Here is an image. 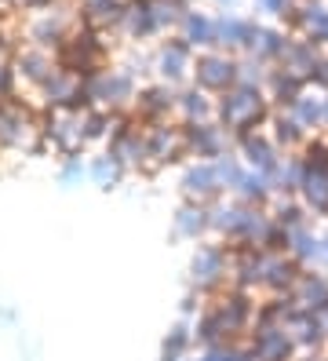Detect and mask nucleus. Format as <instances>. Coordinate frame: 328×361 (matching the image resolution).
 Returning <instances> with one entry per match:
<instances>
[{
    "label": "nucleus",
    "mask_w": 328,
    "mask_h": 361,
    "mask_svg": "<svg viewBox=\"0 0 328 361\" xmlns=\"http://www.w3.org/2000/svg\"><path fill=\"white\" fill-rule=\"evenodd\" d=\"M70 18H66L62 11H37V18L30 23V44H40L48 51H59L66 44V37H70Z\"/></svg>",
    "instance_id": "17"
},
{
    "label": "nucleus",
    "mask_w": 328,
    "mask_h": 361,
    "mask_svg": "<svg viewBox=\"0 0 328 361\" xmlns=\"http://www.w3.org/2000/svg\"><path fill=\"white\" fill-rule=\"evenodd\" d=\"M237 157L245 161L248 168H255V172H274V168L281 164L284 150L270 139V132H248V135H237Z\"/></svg>",
    "instance_id": "15"
},
{
    "label": "nucleus",
    "mask_w": 328,
    "mask_h": 361,
    "mask_svg": "<svg viewBox=\"0 0 328 361\" xmlns=\"http://www.w3.org/2000/svg\"><path fill=\"white\" fill-rule=\"evenodd\" d=\"M310 88V80L284 70V66H270V80H267V99L274 110H292V102Z\"/></svg>",
    "instance_id": "18"
},
{
    "label": "nucleus",
    "mask_w": 328,
    "mask_h": 361,
    "mask_svg": "<svg viewBox=\"0 0 328 361\" xmlns=\"http://www.w3.org/2000/svg\"><path fill=\"white\" fill-rule=\"evenodd\" d=\"M317 357H321V354H310V357H296V361H317Z\"/></svg>",
    "instance_id": "44"
},
{
    "label": "nucleus",
    "mask_w": 328,
    "mask_h": 361,
    "mask_svg": "<svg viewBox=\"0 0 328 361\" xmlns=\"http://www.w3.org/2000/svg\"><path fill=\"white\" fill-rule=\"evenodd\" d=\"M40 135L48 146H55L62 157H80L87 150L84 114H73V110H44L40 114Z\"/></svg>",
    "instance_id": "3"
},
{
    "label": "nucleus",
    "mask_w": 328,
    "mask_h": 361,
    "mask_svg": "<svg viewBox=\"0 0 328 361\" xmlns=\"http://www.w3.org/2000/svg\"><path fill=\"white\" fill-rule=\"evenodd\" d=\"M197 361H255L248 339H241V343H223V347H212V350H201Z\"/></svg>",
    "instance_id": "38"
},
{
    "label": "nucleus",
    "mask_w": 328,
    "mask_h": 361,
    "mask_svg": "<svg viewBox=\"0 0 328 361\" xmlns=\"http://www.w3.org/2000/svg\"><path fill=\"white\" fill-rule=\"evenodd\" d=\"M267 80H270V66L255 55H245L241 59V73H237V84H245V88H259L267 92Z\"/></svg>",
    "instance_id": "37"
},
{
    "label": "nucleus",
    "mask_w": 328,
    "mask_h": 361,
    "mask_svg": "<svg viewBox=\"0 0 328 361\" xmlns=\"http://www.w3.org/2000/svg\"><path fill=\"white\" fill-rule=\"evenodd\" d=\"M245 219H248V204H241V201H215L212 204V233L219 241L245 238Z\"/></svg>",
    "instance_id": "20"
},
{
    "label": "nucleus",
    "mask_w": 328,
    "mask_h": 361,
    "mask_svg": "<svg viewBox=\"0 0 328 361\" xmlns=\"http://www.w3.org/2000/svg\"><path fill=\"white\" fill-rule=\"evenodd\" d=\"M124 172H128V168L114 157V154H109V150H102L99 157H92V161H87V176H92L99 186H117L121 179H124Z\"/></svg>",
    "instance_id": "35"
},
{
    "label": "nucleus",
    "mask_w": 328,
    "mask_h": 361,
    "mask_svg": "<svg viewBox=\"0 0 328 361\" xmlns=\"http://www.w3.org/2000/svg\"><path fill=\"white\" fill-rule=\"evenodd\" d=\"M321 48H328V30H324V37H321Z\"/></svg>",
    "instance_id": "45"
},
{
    "label": "nucleus",
    "mask_w": 328,
    "mask_h": 361,
    "mask_svg": "<svg viewBox=\"0 0 328 361\" xmlns=\"http://www.w3.org/2000/svg\"><path fill=\"white\" fill-rule=\"evenodd\" d=\"M274 197H277V190H274L270 176L267 172H255V168H248V172L241 176L237 190H233V201L248 204V208H267Z\"/></svg>",
    "instance_id": "25"
},
{
    "label": "nucleus",
    "mask_w": 328,
    "mask_h": 361,
    "mask_svg": "<svg viewBox=\"0 0 328 361\" xmlns=\"http://www.w3.org/2000/svg\"><path fill=\"white\" fill-rule=\"evenodd\" d=\"M284 329H288L292 343L299 347V354H303V357L321 354V350L328 347L324 322H321V314H314V310H303V307H296V310H292V317L284 322Z\"/></svg>",
    "instance_id": "13"
},
{
    "label": "nucleus",
    "mask_w": 328,
    "mask_h": 361,
    "mask_svg": "<svg viewBox=\"0 0 328 361\" xmlns=\"http://www.w3.org/2000/svg\"><path fill=\"white\" fill-rule=\"evenodd\" d=\"M84 176H87V161L84 157H62V172H59L62 183H80Z\"/></svg>",
    "instance_id": "41"
},
{
    "label": "nucleus",
    "mask_w": 328,
    "mask_h": 361,
    "mask_svg": "<svg viewBox=\"0 0 328 361\" xmlns=\"http://www.w3.org/2000/svg\"><path fill=\"white\" fill-rule=\"evenodd\" d=\"M186 135V154L193 161H223L237 150V135L230 128H223L219 121H205V124H183Z\"/></svg>",
    "instance_id": "4"
},
{
    "label": "nucleus",
    "mask_w": 328,
    "mask_h": 361,
    "mask_svg": "<svg viewBox=\"0 0 328 361\" xmlns=\"http://www.w3.org/2000/svg\"><path fill=\"white\" fill-rule=\"evenodd\" d=\"M175 117L179 124H205V121H215V95L193 88H183L179 92V102H175Z\"/></svg>",
    "instance_id": "22"
},
{
    "label": "nucleus",
    "mask_w": 328,
    "mask_h": 361,
    "mask_svg": "<svg viewBox=\"0 0 328 361\" xmlns=\"http://www.w3.org/2000/svg\"><path fill=\"white\" fill-rule=\"evenodd\" d=\"M161 361H171V357H161ZM183 361H190V357H183Z\"/></svg>",
    "instance_id": "48"
},
{
    "label": "nucleus",
    "mask_w": 328,
    "mask_h": 361,
    "mask_svg": "<svg viewBox=\"0 0 328 361\" xmlns=\"http://www.w3.org/2000/svg\"><path fill=\"white\" fill-rule=\"evenodd\" d=\"M288 33L284 30H270V26H262L259 30V40H255V48H252V55L255 59H262L267 66H277V62L284 59V48H288Z\"/></svg>",
    "instance_id": "33"
},
{
    "label": "nucleus",
    "mask_w": 328,
    "mask_h": 361,
    "mask_svg": "<svg viewBox=\"0 0 328 361\" xmlns=\"http://www.w3.org/2000/svg\"><path fill=\"white\" fill-rule=\"evenodd\" d=\"M262 281H259V292H267V295H281V292H292L296 281H299V274L303 267L288 256V252H267L262 248Z\"/></svg>",
    "instance_id": "12"
},
{
    "label": "nucleus",
    "mask_w": 328,
    "mask_h": 361,
    "mask_svg": "<svg viewBox=\"0 0 328 361\" xmlns=\"http://www.w3.org/2000/svg\"><path fill=\"white\" fill-rule=\"evenodd\" d=\"M317 361H328V354H321V357H317Z\"/></svg>",
    "instance_id": "47"
},
{
    "label": "nucleus",
    "mask_w": 328,
    "mask_h": 361,
    "mask_svg": "<svg viewBox=\"0 0 328 361\" xmlns=\"http://www.w3.org/2000/svg\"><path fill=\"white\" fill-rule=\"evenodd\" d=\"M131 0H84V26L92 30H117L124 23V11H128Z\"/></svg>",
    "instance_id": "26"
},
{
    "label": "nucleus",
    "mask_w": 328,
    "mask_h": 361,
    "mask_svg": "<svg viewBox=\"0 0 328 361\" xmlns=\"http://www.w3.org/2000/svg\"><path fill=\"white\" fill-rule=\"evenodd\" d=\"M299 201L306 204L314 219H328V172H310L306 168V179L299 186Z\"/></svg>",
    "instance_id": "31"
},
{
    "label": "nucleus",
    "mask_w": 328,
    "mask_h": 361,
    "mask_svg": "<svg viewBox=\"0 0 328 361\" xmlns=\"http://www.w3.org/2000/svg\"><path fill=\"white\" fill-rule=\"evenodd\" d=\"M11 62H15L18 80H22V84H33V88H44V80H48V77L59 70V59H55L48 48H40V44L18 48Z\"/></svg>",
    "instance_id": "16"
},
{
    "label": "nucleus",
    "mask_w": 328,
    "mask_h": 361,
    "mask_svg": "<svg viewBox=\"0 0 328 361\" xmlns=\"http://www.w3.org/2000/svg\"><path fill=\"white\" fill-rule=\"evenodd\" d=\"M248 347H252L255 361H296V357H303L284 325H262V322H255L252 332H248Z\"/></svg>",
    "instance_id": "7"
},
{
    "label": "nucleus",
    "mask_w": 328,
    "mask_h": 361,
    "mask_svg": "<svg viewBox=\"0 0 328 361\" xmlns=\"http://www.w3.org/2000/svg\"><path fill=\"white\" fill-rule=\"evenodd\" d=\"M259 23L252 18H237V15H219L215 18V51H226V55H237L245 51L252 55L255 40H259Z\"/></svg>",
    "instance_id": "11"
},
{
    "label": "nucleus",
    "mask_w": 328,
    "mask_h": 361,
    "mask_svg": "<svg viewBox=\"0 0 328 361\" xmlns=\"http://www.w3.org/2000/svg\"><path fill=\"white\" fill-rule=\"evenodd\" d=\"M175 102H179V92H175V84H146L139 88V99L131 106V117L139 124H161V121H171L175 114Z\"/></svg>",
    "instance_id": "10"
},
{
    "label": "nucleus",
    "mask_w": 328,
    "mask_h": 361,
    "mask_svg": "<svg viewBox=\"0 0 328 361\" xmlns=\"http://www.w3.org/2000/svg\"><path fill=\"white\" fill-rule=\"evenodd\" d=\"M193 48L186 44L183 37H171V40H164V44L157 48V59H153V70H157V77L164 80V84H179V80H186L190 73H193Z\"/></svg>",
    "instance_id": "14"
},
{
    "label": "nucleus",
    "mask_w": 328,
    "mask_h": 361,
    "mask_svg": "<svg viewBox=\"0 0 328 361\" xmlns=\"http://www.w3.org/2000/svg\"><path fill=\"white\" fill-rule=\"evenodd\" d=\"M248 172V164L241 161L237 154H230V157H223V161H215V176H219V183H223V190H237V183H241V176Z\"/></svg>",
    "instance_id": "40"
},
{
    "label": "nucleus",
    "mask_w": 328,
    "mask_h": 361,
    "mask_svg": "<svg viewBox=\"0 0 328 361\" xmlns=\"http://www.w3.org/2000/svg\"><path fill=\"white\" fill-rule=\"evenodd\" d=\"M175 233L186 241H205V233H212V204H197V201H183L175 208Z\"/></svg>",
    "instance_id": "21"
},
{
    "label": "nucleus",
    "mask_w": 328,
    "mask_h": 361,
    "mask_svg": "<svg viewBox=\"0 0 328 361\" xmlns=\"http://www.w3.org/2000/svg\"><path fill=\"white\" fill-rule=\"evenodd\" d=\"M274 117V106L267 99V92L259 88H245L233 84L230 92L215 95V121L230 128L233 135H248V132H262Z\"/></svg>",
    "instance_id": "1"
},
{
    "label": "nucleus",
    "mask_w": 328,
    "mask_h": 361,
    "mask_svg": "<svg viewBox=\"0 0 328 361\" xmlns=\"http://www.w3.org/2000/svg\"><path fill=\"white\" fill-rule=\"evenodd\" d=\"M179 190L186 201H197V204H215L223 201V183L215 176V164L212 161H190L183 168V179H179Z\"/></svg>",
    "instance_id": "9"
},
{
    "label": "nucleus",
    "mask_w": 328,
    "mask_h": 361,
    "mask_svg": "<svg viewBox=\"0 0 328 361\" xmlns=\"http://www.w3.org/2000/svg\"><path fill=\"white\" fill-rule=\"evenodd\" d=\"M241 62L226 51H201L193 59V84L208 95H223L237 84Z\"/></svg>",
    "instance_id": "5"
},
{
    "label": "nucleus",
    "mask_w": 328,
    "mask_h": 361,
    "mask_svg": "<svg viewBox=\"0 0 328 361\" xmlns=\"http://www.w3.org/2000/svg\"><path fill=\"white\" fill-rule=\"evenodd\" d=\"M146 128V142H150V161H153V172L168 164H179L186 154V135H183V124L175 121H161V124H142Z\"/></svg>",
    "instance_id": "6"
},
{
    "label": "nucleus",
    "mask_w": 328,
    "mask_h": 361,
    "mask_svg": "<svg viewBox=\"0 0 328 361\" xmlns=\"http://www.w3.org/2000/svg\"><path fill=\"white\" fill-rule=\"evenodd\" d=\"M121 30H124L131 40H146V37H153V33H161L157 15H153V0H131L128 11H124Z\"/></svg>",
    "instance_id": "30"
},
{
    "label": "nucleus",
    "mask_w": 328,
    "mask_h": 361,
    "mask_svg": "<svg viewBox=\"0 0 328 361\" xmlns=\"http://www.w3.org/2000/svg\"><path fill=\"white\" fill-rule=\"evenodd\" d=\"M267 132H270V139L281 146L284 154L303 150L306 139H310V132H306V128H303V124H299L288 110H274V117H270V124H267Z\"/></svg>",
    "instance_id": "24"
},
{
    "label": "nucleus",
    "mask_w": 328,
    "mask_h": 361,
    "mask_svg": "<svg viewBox=\"0 0 328 361\" xmlns=\"http://www.w3.org/2000/svg\"><path fill=\"white\" fill-rule=\"evenodd\" d=\"M317 59H321V44H314V40H306V37H292L288 48H284V59L277 62V66H284V70H292V73L310 80Z\"/></svg>",
    "instance_id": "27"
},
{
    "label": "nucleus",
    "mask_w": 328,
    "mask_h": 361,
    "mask_svg": "<svg viewBox=\"0 0 328 361\" xmlns=\"http://www.w3.org/2000/svg\"><path fill=\"white\" fill-rule=\"evenodd\" d=\"M183 40L197 51H215V18H208L205 11H190L183 18Z\"/></svg>",
    "instance_id": "32"
},
{
    "label": "nucleus",
    "mask_w": 328,
    "mask_h": 361,
    "mask_svg": "<svg viewBox=\"0 0 328 361\" xmlns=\"http://www.w3.org/2000/svg\"><path fill=\"white\" fill-rule=\"evenodd\" d=\"M292 300H296V307H303V310L324 314V310H328V274L317 270V267L303 270L299 281H296V288H292Z\"/></svg>",
    "instance_id": "19"
},
{
    "label": "nucleus",
    "mask_w": 328,
    "mask_h": 361,
    "mask_svg": "<svg viewBox=\"0 0 328 361\" xmlns=\"http://www.w3.org/2000/svg\"><path fill=\"white\" fill-rule=\"evenodd\" d=\"M310 88L328 92V55H321V59H317V66H314V73H310Z\"/></svg>",
    "instance_id": "43"
},
{
    "label": "nucleus",
    "mask_w": 328,
    "mask_h": 361,
    "mask_svg": "<svg viewBox=\"0 0 328 361\" xmlns=\"http://www.w3.org/2000/svg\"><path fill=\"white\" fill-rule=\"evenodd\" d=\"M288 114H292L310 135H321V132L328 128V106H324V99L314 95L310 88H306V92L292 102V110H288Z\"/></svg>",
    "instance_id": "28"
},
{
    "label": "nucleus",
    "mask_w": 328,
    "mask_h": 361,
    "mask_svg": "<svg viewBox=\"0 0 328 361\" xmlns=\"http://www.w3.org/2000/svg\"><path fill=\"white\" fill-rule=\"evenodd\" d=\"M106 150L114 154L124 168H135V172H153L150 161V142H146V128L139 121H131L128 128H121L114 139L106 142Z\"/></svg>",
    "instance_id": "8"
},
{
    "label": "nucleus",
    "mask_w": 328,
    "mask_h": 361,
    "mask_svg": "<svg viewBox=\"0 0 328 361\" xmlns=\"http://www.w3.org/2000/svg\"><path fill=\"white\" fill-rule=\"evenodd\" d=\"M219 4H233V0H219Z\"/></svg>",
    "instance_id": "46"
},
{
    "label": "nucleus",
    "mask_w": 328,
    "mask_h": 361,
    "mask_svg": "<svg viewBox=\"0 0 328 361\" xmlns=\"http://www.w3.org/2000/svg\"><path fill=\"white\" fill-rule=\"evenodd\" d=\"M190 347H193V322H183L175 325L168 336H164V347H161V357H171V361H183L186 354H190Z\"/></svg>",
    "instance_id": "36"
},
{
    "label": "nucleus",
    "mask_w": 328,
    "mask_h": 361,
    "mask_svg": "<svg viewBox=\"0 0 328 361\" xmlns=\"http://www.w3.org/2000/svg\"><path fill=\"white\" fill-rule=\"evenodd\" d=\"M303 179H306V161L299 154H284L281 164L270 172V183L277 190V197H299Z\"/></svg>",
    "instance_id": "29"
},
{
    "label": "nucleus",
    "mask_w": 328,
    "mask_h": 361,
    "mask_svg": "<svg viewBox=\"0 0 328 361\" xmlns=\"http://www.w3.org/2000/svg\"><path fill=\"white\" fill-rule=\"evenodd\" d=\"M230 281V248L226 241H197V252L190 259V288L215 300Z\"/></svg>",
    "instance_id": "2"
},
{
    "label": "nucleus",
    "mask_w": 328,
    "mask_h": 361,
    "mask_svg": "<svg viewBox=\"0 0 328 361\" xmlns=\"http://www.w3.org/2000/svg\"><path fill=\"white\" fill-rule=\"evenodd\" d=\"M274 219L284 226V230H299V226H310V212H306V204L299 197H274Z\"/></svg>",
    "instance_id": "34"
},
{
    "label": "nucleus",
    "mask_w": 328,
    "mask_h": 361,
    "mask_svg": "<svg viewBox=\"0 0 328 361\" xmlns=\"http://www.w3.org/2000/svg\"><path fill=\"white\" fill-rule=\"evenodd\" d=\"M324 106H328V95H324Z\"/></svg>",
    "instance_id": "49"
},
{
    "label": "nucleus",
    "mask_w": 328,
    "mask_h": 361,
    "mask_svg": "<svg viewBox=\"0 0 328 361\" xmlns=\"http://www.w3.org/2000/svg\"><path fill=\"white\" fill-rule=\"evenodd\" d=\"M299 157L306 161L310 172H328V139L324 135H310V139H306V146L299 150Z\"/></svg>",
    "instance_id": "39"
},
{
    "label": "nucleus",
    "mask_w": 328,
    "mask_h": 361,
    "mask_svg": "<svg viewBox=\"0 0 328 361\" xmlns=\"http://www.w3.org/2000/svg\"><path fill=\"white\" fill-rule=\"evenodd\" d=\"M321 248H324V233L314 230V226H299V230L288 233V256H292L303 270L321 267Z\"/></svg>",
    "instance_id": "23"
},
{
    "label": "nucleus",
    "mask_w": 328,
    "mask_h": 361,
    "mask_svg": "<svg viewBox=\"0 0 328 361\" xmlns=\"http://www.w3.org/2000/svg\"><path fill=\"white\" fill-rule=\"evenodd\" d=\"M15 84H18L15 62H8L4 55H0V99H11L15 95Z\"/></svg>",
    "instance_id": "42"
}]
</instances>
